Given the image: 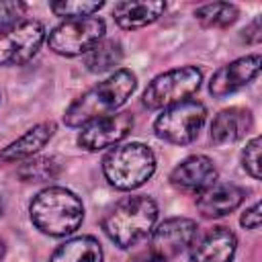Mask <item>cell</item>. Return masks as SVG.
<instances>
[{"mask_svg":"<svg viewBox=\"0 0 262 262\" xmlns=\"http://www.w3.org/2000/svg\"><path fill=\"white\" fill-rule=\"evenodd\" d=\"M137 78L131 70H117L82 96H78L66 111L63 123L68 127H84L96 119H102L117 108H121L127 98L133 94Z\"/></svg>","mask_w":262,"mask_h":262,"instance_id":"6da1fadb","label":"cell"},{"mask_svg":"<svg viewBox=\"0 0 262 262\" xmlns=\"http://www.w3.org/2000/svg\"><path fill=\"white\" fill-rule=\"evenodd\" d=\"M156 219L158 205L151 196H125L106 211L102 217V229L115 246L127 250L143 242L154 231Z\"/></svg>","mask_w":262,"mask_h":262,"instance_id":"7a4b0ae2","label":"cell"},{"mask_svg":"<svg viewBox=\"0 0 262 262\" xmlns=\"http://www.w3.org/2000/svg\"><path fill=\"white\" fill-rule=\"evenodd\" d=\"M29 217L39 231L53 237H63L82 225L84 205L72 190L63 186H47L33 196Z\"/></svg>","mask_w":262,"mask_h":262,"instance_id":"3957f363","label":"cell"},{"mask_svg":"<svg viewBox=\"0 0 262 262\" xmlns=\"http://www.w3.org/2000/svg\"><path fill=\"white\" fill-rule=\"evenodd\" d=\"M156 172V156L143 143L115 145L102 160V174L111 186L133 190L145 184Z\"/></svg>","mask_w":262,"mask_h":262,"instance_id":"277c9868","label":"cell"},{"mask_svg":"<svg viewBox=\"0 0 262 262\" xmlns=\"http://www.w3.org/2000/svg\"><path fill=\"white\" fill-rule=\"evenodd\" d=\"M203 82V72L194 66H182L168 70L160 76H156L145 92H143V104L151 111L156 108H168L172 104L188 100Z\"/></svg>","mask_w":262,"mask_h":262,"instance_id":"5b68a950","label":"cell"},{"mask_svg":"<svg viewBox=\"0 0 262 262\" xmlns=\"http://www.w3.org/2000/svg\"><path fill=\"white\" fill-rule=\"evenodd\" d=\"M207 119V108L203 102L188 98L184 102L172 104L162 111V115L154 121V131L160 139L174 145L192 143Z\"/></svg>","mask_w":262,"mask_h":262,"instance_id":"8992f818","label":"cell"},{"mask_svg":"<svg viewBox=\"0 0 262 262\" xmlns=\"http://www.w3.org/2000/svg\"><path fill=\"white\" fill-rule=\"evenodd\" d=\"M104 20L98 16H86V18H68L61 25H57L49 33V49L74 57V55H86L94 45H98L104 37Z\"/></svg>","mask_w":262,"mask_h":262,"instance_id":"52a82bcc","label":"cell"},{"mask_svg":"<svg viewBox=\"0 0 262 262\" xmlns=\"http://www.w3.org/2000/svg\"><path fill=\"white\" fill-rule=\"evenodd\" d=\"M45 29L35 18H20L0 29V66H23L35 57Z\"/></svg>","mask_w":262,"mask_h":262,"instance_id":"ba28073f","label":"cell"},{"mask_svg":"<svg viewBox=\"0 0 262 262\" xmlns=\"http://www.w3.org/2000/svg\"><path fill=\"white\" fill-rule=\"evenodd\" d=\"M133 129L131 113H115L102 119H96L82 127L78 135V145L86 151H98L121 143Z\"/></svg>","mask_w":262,"mask_h":262,"instance_id":"9c48e42d","label":"cell"},{"mask_svg":"<svg viewBox=\"0 0 262 262\" xmlns=\"http://www.w3.org/2000/svg\"><path fill=\"white\" fill-rule=\"evenodd\" d=\"M196 231H199L196 221L188 217H170L151 231L149 252H154L164 260L174 258L192 244Z\"/></svg>","mask_w":262,"mask_h":262,"instance_id":"30bf717a","label":"cell"},{"mask_svg":"<svg viewBox=\"0 0 262 262\" xmlns=\"http://www.w3.org/2000/svg\"><path fill=\"white\" fill-rule=\"evenodd\" d=\"M190 250V262H231L237 250V237L231 229L217 225L196 231Z\"/></svg>","mask_w":262,"mask_h":262,"instance_id":"8fae6325","label":"cell"},{"mask_svg":"<svg viewBox=\"0 0 262 262\" xmlns=\"http://www.w3.org/2000/svg\"><path fill=\"white\" fill-rule=\"evenodd\" d=\"M260 72V55H244L239 59H233L231 63L219 68L211 82H209V92L215 98H225L227 94H233L242 88H246L250 82L256 80Z\"/></svg>","mask_w":262,"mask_h":262,"instance_id":"7c38bea8","label":"cell"},{"mask_svg":"<svg viewBox=\"0 0 262 262\" xmlns=\"http://www.w3.org/2000/svg\"><path fill=\"white\" fill-rule=\"evenodd\" d=\"M215 182L217 168L215 162L207 156H188L170 172V184L182 192L199 194Z\"/></svg>","mask_w":262,"mask_h":262,"instance_id":"4fadbf2b","label":"cell"},{"mask_svg":"<svg viewBox=\"0 0 262 262\" xmlns=\"http://www.w3.org/2000/svg\"><path fill=\"white\" fill-rule=\"evenodd\" d=\"M246 196V190L233 182H215L196 194V209L207 219L225 217L235 211Z\"/></svg>","mask_w":262,"mask_h":262,"instance_id":"5bb4252c","label":"cell"},{"mask_svg":"<svg viewBox=\"0 0 262 262\" xmlns=\"http://www.w3.org/2000/svg\"><path fill=\"white\" fill-rule=\"evenodd\" d=\"M53 133H55V123L53 121H43V123L33 125L31 129H27L20 137H16L12 143H8L0 151V162L2 164H12V162L33 158L37 151H41L51 141Z\"/></svg>","mask_w":262,"mask_h":262,"instance_id":"9a60e30c","label":"cell"},{"mask_svg":"<svg viewBox=\"0 0 262 262\" xmlns=\"http://www.w3.org/2000/svg\"><path fill=\"white\" fill-rule=\"evenodd\" d=\"M252 123L254 119L248 108L242 106L223 108L221 113H217V117L211 123V141L217 145L233 143L252 129Z\"/></svg>","mask_w":262,"mask_h":262,"instance_id":"2e32d148","label":"cell"},{"mask_svg":"<svg viewBox=\"0 0 262 262\" xmlns=\"http://www.w3.org/2000/svg\"><path fill=\"white\" fill-rule=\"evenodd\" d=\"M166 10L164 2H119L113 8V16L121 29H141L156 23Z\"/></svg>","mask_w":262,"mask_h":262,"instance_id":"e0dca14e","label":"cell"},{"mask_svg":"<svg viewBox=\"0 0 262 262\" xmlns=\"http://www.w3.org/2000/svg\"><path fill=\"white\" fill-rule=\"evenodd\" d=\"M49 262H102V248L96 237L80 235L61 244Z\"/></svg>","mask_w":262,"mask_h":262,"instance_id":"ac0fdd59","label":"cell"},{"mask_svg":"<svg viewBox=\"0 0 262 262\" xmlns=\"http://www.w3.org/2000/svg\"><path fill=\"white\" fill-rule=\"evenodd\" d=\"M123 59V47L119 41L102 39L98 45H94L86 55L84 63L94 74H104L108 70H115Z\"/></svg>","mask_w":262,"mask_h":262,"instance_id":"d6986e66","label":"cell"},{"mask_svg":"<svg viewBox=\"0 0 262 262\" xmlns=\"http://www.w3.org/2000/svg\"><path fill=\"white\" fill-rule=\"evenodd\" d=\"M239 16V10L235 4L229 2H211V4H203L194 10V18L203 25V27H213V29H225L229 25H233Z\"/></svg>","mask_w":262,"mask_h":262,"instance_id":"ffe728a7","label":"cell"},{"mask_svg":"<svg viewBox=\"0 0 262 262\" xmlns=\"http://www.w3.org/2000/svg\"><path fill=\"white\" fill-rule=\"evenodd\" d=\"M59 174V164L53 158H33L20 164L18 176L25 182H45Z\"/></svg>","mask_w":262,"mask_h":262,"instance_id":"44dd1931","label":"cell"},{"mask_svg":"<svg viewBox=\"0 0 262 262\" xmlns=\"http://www.w3.org/2000/svg\"><path fill=\"white\" fill-rule=\"evenodd\" d=\"M49 8H51L57 16H66V18H86V16H92L94 12H98V10L102 8V2L59 0V2H51Z\"/></svg>","mask_w":262,"mask_h":262,"instance_id":"7402d4cb","label":"cell"},{"mask_svg":"<svg viewBox=\"0 0 262 262\" xmlns=\"http://www.w3.org/2000/svg\"><path fill=\"white\" fill-rule=\"evenodd\" d=\"M260 137L256 135V137H252L248 143H246V147H244V151H242V166H244V170L252 176V178H256V180H260Z\"/></svg>","mask_w":262,"mask_h":262,"instance_id":"603a6c76","label":"cell"},{"mask_svg":"<svg viewBox=\"0 0 262 262\" xmlns=\"http://www.w3.org/2000/svg\"><path fill=\"white\" fill-rule=\"evenodd\" d=\"M27 12V4L20 0H0V29L16 23Z\"/></svg>","mask_w":262,"mask_h":262,"instance_id":"cb8c5ba5","label":"cell"},{"mask_svg":"<svg viewBox=\"0 0 262 262\" xmlns=\"http://www.w3.org/2000/svg\"><path fill=\"white\" fill-rule=\"evenodd\" d=\"M239 223L246 227V229H258L260 227V203H254L250 209L244 211Z\"/></svg>","mask_w":262,"mask_h":262,"instance_id":"d4e9b609","label":"cell"},{"mask_svg":"<svg viewBox=\"0 0 262 262\" xmlns=\"http://www.w3.org/2000/svg\"><path fill=\"white\" fill-rule=\"evenodd\" d=\"M260 37H262V35H260V14H258V16L244 29V41H246V43H258Z\"/></svg>","mask_w":262,"mask_h":262,"instance_id":"484cf974","label":"cell"},{"mask_svg":"<svg viewBox=\"0 0 262 262\" xmlns=\"http://www.w3.org/2000/svg\"><path fill=\"white\" fill-rule=\"evenodd\" d=\"M129 262H168V260H164V258H160V256H156L154 252H147V254H139V256H135V258H131Z\"/></svg>","mask_w":262,"mask_h":262,"instance_id":"4316f807","label":"cell"},{"mask_svg":"<svg viewBox=\"0 0 262 262\" xmlns=\"http://www.w3.org/2000/svg\"><path fill=\"white\" fill-rule=\"evenodd\" d=\"M4 252H6V246H4V239L0 237V262H2V258H4Z\"/></svg>","mask_w":262,"mask_h":262,"instance_id":"83f0119b","label":"cell"},{"mask_svg":"<svg viewBox=\"0 0 262 262\" xmlns=\"http://www.w3.org/2000/svg\"><path fill=\"white\" fill-rule=\"evenodd\" d=\"M0 213H2V196H0Z\"/></svg>","mask_w":262,"mask_h":262,"instance_id":"f1b7e54d","label":"cell"}]
</instances>
